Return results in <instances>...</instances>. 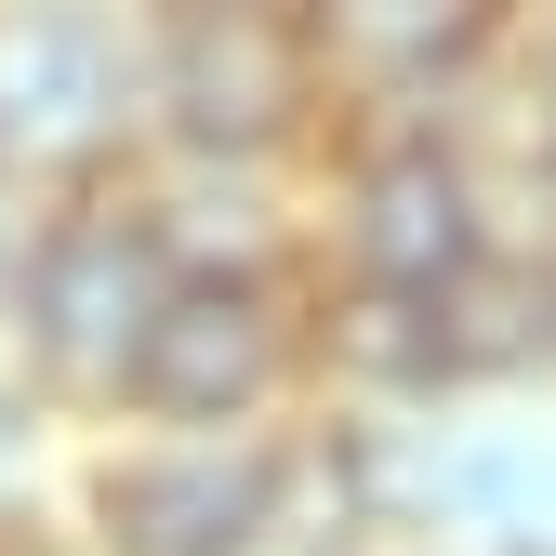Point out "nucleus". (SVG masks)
I'll list each match as a JSON object with an SVG mask.
<instances>
[{
	"instance_id": "nucleus-1",
	"label": "nucleus",
	"mask_w": 556,
	"mask_h": 556,
	"mask_svg": "<svg viewBox=\"0 0 556 556\" xmlns=\"http://www.w3.org/2000/svg\"><path fill=\"white\" fill-rule=\"evenodd\" d=\"M173 252L160 226L132 213V186H53L40 226H27V265H14V305H0V344L14 371L53 397V410H119L132 384V344H147L160 292H173Z\"/></svg>"
},
{
	"instance_id": "nucleus-2",
	"label": "nucleus",
	"mask_w": 556,
	"mask_h": 556,
	"mask_svg": "<svg viewBox=\"0 0 556 556\" xmlns=\"http://www.w3.org/2000/svg\"><path fill=\"white\" fill-rule=\"evenodd\" d=\"M132 93L173 160H278L318 132V53L292 0H160V27L132 40Z\"/></svg>"
},
{
	"instance_id": "nucleus-3",
	"label": "nucleus",
	"mask_w": 556,
	"mask_h": 556,
	"mask_svg": "<svg viewBox=\"0 0 556 556\" xmlns=\"http://www.w3.org/2000/svg\"><path fill=\"white\" fill-rule=\"evenodd\" d=\"M147 147L132 27L106 0H0V173L14 186H106Z\"/></svg>"
},
{
	"instance_id": "nucleus-4",
	"label": "nucleus",
	"mask_w": 556,
	"mask_h": 556,
	"mask_svg": "<svg viewBox=\"0 0 556 556\" xmlns=\"http://www.w3.org/2000/svg\"><path fill=\"white\" fill-rule=\"evenodd\" d=\"M305 358H318V331H305V305L278 292V278L186 265L160 292V318H147V344H132L119 410L132 425H199V438L213 425H265V410L305 384Z\"/></svg>"
},
{
	"instance_id": "nucleus-5",
	"label": "nucleus",
	"mask_w": 556,
	"mask_h": 556,
	"mask_svg": "<svg viewBox=\"0 0 556 556\" xmlns=\"http://www.w3.org/2000/svg\"><path fill=\"white\" fill-rule=\"evenodd\" d=\"M278 451L265 425H147L80 477L93 556H265L278 543Z\"/></svg>"
},
{
	"instance_id": "nucleus-6",
	"label": "nucleus",
	"mask_w": 556,
	"mask_h": 556,
	"mask_svg": "<svg viewBox=\"0 0 556 556\" xmlns=\"http://www.w3.org/2000/svg\"><path fill=\"white\" fill-rule=\"evenodd\" d=\"M331 252L358 292H438L451 265L491 252V213H477V173L464 147H438V119H397L344 160V199H331Z\"/></svg>"
},
{
	"instance_id": "nucleus-7",
	"label": "nucleus",
	"mask_w": 556,
	"mask_h": 556,
	"mask_svg": "<svg viewBox=\"0 0 556 556\" xmlns=\"http://www.w3.org/2000/svg\"><path fill=\"white\" fill-rule=\"evenodd\" d=\"M371 438V504L384 517H451L504 556H556V425H425V438Z\"/></svg>"
},
{
	"instance_id": "nucleus-8",
	"label": "nucleus",
	"mask_w": 556,
	"mask_h": 556,
	"mask_svg": "<svg viewBox=\"0 0 556 556\" xmlns=\"http://www.w3.org/2000/svg\"><path fill=\"white\" fill-rule=\"evenodd\" d=\"M331 106H397L425 119L451 80H477L504 40V0H292Z\"/></svg>"
},
{
	"instance_id": "nucleus-9",
	"label": "nucleus",
	"mask_w": 556,
	"mask_h": 556,
	"mask_svg": "<svg viewBox=\"0 0 556 556\" xmlns=\"http://www.w3.org/2000/svg\"><path fill=\"white\" fill-rule=\"evenodd\" d=\"M425 331H438V397L530 371L543 344H556V331H543V265H517V252L491 239L477 265H451L438 292H425Z\"/></svg>"
},
{
	"instance_id": "nucleus-10",
	"label": "nucleus",
	"mask_w": 556,
	"mask_h": 556,
	"mask_svg": "<svg viewBox=\"0 0 556 556\" xmlns=\"http://www.w3.org/2000/svg\"><path fill=\"white\" fill-rule=\"evenodd\" d=\"M318 344H331L344 384L438 410V331H425V292H358V278H344V318H318Z\"/></svg>"
},
{
	"instance_id": "nucleus-11",
	"label": "nucleus",
	"mask_w": 556,
	"mask_h": 556,
	"mask_svg": "<svg viewBox=\"0 0 556 556\" xmlns=\"http://www.w3.org/2000/svg\"><path fill=\"white\" fill-rule=\"evenodd\" d=\"M40 477H53V397L14 371V344H0V556L27 543V517H40Z\"/></svg>"
},
{
	"instance_id": "nucleus-12",
	"label": "nucleus",
	"mask_w": 556,
	"mask_h": 556,
	"mask_svg": "<svg viewBox=\"0 0 556 556\" xmlns=\"http://www.w3.org/2000/svg\"><path fill=\"white\" fill-rule=\"evenodd\" d=\"M530 147H543V173H556V66H543V106H530Z\"/></svg>"
},
{
	"instance_id": "nucleus-13",
	"label": "nucleus",
	"mask_w": 556,
	"mask_h": 556,
	"mask_svg": "<svg viewBox=\"0 0 556 556\" xmlns=\"http://www.w3.org/2000/svg\"><path fill=\"white\" fill-rule=\"evenodd\" d=\"M543 331H556V265H543Z\"/></svg>"
}]
</instances>
